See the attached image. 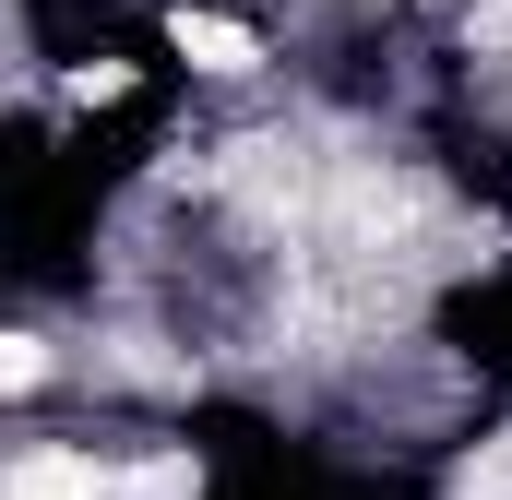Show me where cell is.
<instances>
[{"label": "cell", "instance_id": "cell-2", "mask_svg": "<svg viewBox=\"0 0 512 500\" xmlns=\"http://www.w3.org/2000/svg\"><path fill=\"white\" fill-rule=\"evenodd\" d=\"M108 500H203V465H191V453H155V465L108 477Z\"/></svg>", "mask_w": 512, "mask_h": 500}, {"label": "cell", "instance_id": "cell-1", "mask_svg": "<svg viewBox=\"0 0 512 500\" xmlns=\"http://www.w3.org/2000/svg\"><path fill=\"white\" fill-rule=\"evenodd\" d=\"M167 48H179L191 72H215V84H239V72H262V36H251V24H227V12H191V0L167 12Z\"/></svg>", "mask_w": 512, "mask_h": 500}]
</instances>
